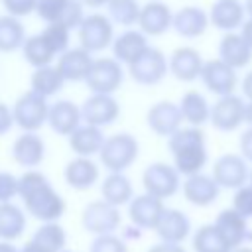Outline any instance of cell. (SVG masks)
<instances>
[{"instance_id":"1","label":"cell","mask_w":252,"mask_h":252,"mask_svg":"<svg viewBox=\"0 0 252 252\" xmlns=\"http://www.w3.org/2000/svg\"><path fill=\"white\" fill-rule=\"evenodd\" d=\"M24 209L41 222H57L65 215V201L53 189L49 179L35 169L26 171L20 177V195Z\"/></svg>"},{"instance_id":"2","label":"cell","mask_w":252,"mask_h":252,"mask_svg":"<svg viewBox=\"0 0 252 252\" xmlns=\"http://www.w3.org/2000/svg\"><path fill=\"white\" fill-rule=\"evenodd\" d=\"M167 148L173 156V167L179 171V175H185V177L197 175L207 163L205 134L197 126L179 128L169 138Z\"/></svg>"},{"instance_id":"3","label":"cell","mask_w":252,"mask_h":252,"mask_svg":"<svg viewBox=\"0 0 252 252\" xmlns=\"http://www.w3.org/2000/svg\"><path fill=\"white\" fill-rule=\"evenodd\" d=\"M138 140L132 134L120 132L104 140L100 150V161L110 173H122L138 158Z\"/></svg>"},{"instance_id":"4","label":"cell","mask_w":252,"mask_h":252,"mask_svg":"<svg viewBox=\"0 0 252 252\" xmlns=\"http://www.w3.org/2000/svg\"><path fill=\"white\" fill-rule=\"evenodd\" d=\"M142 185L148 195L163 201L177 193L179 189V171L163 161L150 163L142 173Z\"/></svg>"},{"instance_id":"5","label":"cell","mask_w":252,"mask_h":252,"mask_svg":"<svg viewBox=\"0 0 252 252\" xmlns=\"http://www.w3.org/2000/svg\"><path fill=\"white\" fill-rule=\"evenodd\" d=\"M120 211L118 207H112L106 201H93L83 209L81 215V224L87 232L94 236H104V234H114V230L120 226Z\"/></svg>"},{"instance_id":"6","label":"cell","mask_w":252,"mask_h":252,"mask_svg":"<svg viewBox=\"0 0 252 252\" xmlns=\"http://www.w3.org/2000/svg\"><path fill=\"white\" fill-rule=\"evenodd\" d=\"M12 112H14V122H16L22 130H26V132H35V130H39V128L43 126V122L47 120V116H49V106H47V100H45L43 96H39V94H35L33 91H30V93L22 94V96L16 100Z\"/></svg>"},{"instance_id":"7","label":"cell","mask_w":252,"mask_h":252,"mask_svg":"<svg viewBox=\"0 0 252 252\" xmlns=\"http://www.w3.org/2000/svg\"><path fill=\"white\" fill-rule=\"evenodd\" d=\"M37 14L47 24L63 26L67 30L79 28L85 20L81 0H39Z\"/></svg>"},{"instance_id":"8","label":"cell","mask_w":252,"mask_h":252,"mask_svg":"<svg viewBox=\"0 0 252 252\" xmlns=\"http://www.w3.org/2000/svg\"><path fill=\"white\" fill-rule=\"evenodd\" d=\"M246 104L240 94L219 96L211 106V124L220 132H232L246 122Z\"/></svg>"},{"instance_id":"9","label":"cell","mask_w":252,"mask_h":252,"mask_svg":"<svg viewBox=\"0 0 252 252\" xmlns=\"http://www.w3.org/2000/svg\"><path fill=\"white\" fill-rule=\"evenodd\" d=\"M213 179L219 187L224 189H240L250 179V169L246 159L240 154H224L213 165Z\"/></svg>"},{"instance_id":"10","label":"cell","mask_w":252,"mask_h":252,"mask_svg":"<svg viewBox=\"0 0 252 252\" xmlns=\"http://www.w3.org/2000/svg\"><path fill=\"white\" fill-rule=\"evenodd\" d=\"M112 24L102 14L85 16L79 26V41L85 51H102L112 41Z\"/></svg>"},{"instance_id":"11","label":"cell","mask_w":252,"mask_h":252,"mask_svg":"<svg viewBox=\"0 0 252 252\" xmlns=\"http://www.w3.org/2000/svg\"><path fill=\"white\" fill-rule=\"evenodd\" d=\"M130 67V75L136 83L140 85H156L159 83L167 69H169V61L165 59V55L156 49V47H148Z\"/></svg>"},{"instance_id":"12","label":"cell","mask_w":252,"mask_h":252,"mask_svg":"<svg viewBox=\"0 0 252 252\" xmlns=\"http://www.w3.org/2000/svg\"><path fill=\"white\" fill-rule=\"evenodd\" d=\"M122 83V67L116 59L100 57L94 59L91 73L87 77V85L94 94H110Z\"/></svg>"},{"instance_id":"13","label":"cell","mask_w":252,"mask_h":252,"mask_svg":"<svg viewBox=\"0 0 252 252\" xmlns=\"http://www.w3.org/2000/svg\"><path fill=\"white\" fill-rule=\"evenodd\" d=\"M203 85L219 94V96H226V94H234V87L238 83V77H236V69H232L230 65H226L224 61H220L219 57L217 59H209L205 61L203 65V71H201V77Z\"/></svg>"},{"instance_id":"14","label":"cell","mask_w":252,"mask_h":252,"mask_svg":"<svg viewBox=\"0 0 252 252\" xmlns=\"http://www.w3.org/2000/svg\"><path fill=\"white\" fill-rule=\"evenodd\" d=\"M146 120H148V126L152 128V132H156L158 136L171 138L181 128L183 114H181L179 104H175L171 100H161V102H156L154 106H150Z\"/></svg>"},{"instance_id":"15","label":"cell","mask_w":252,"mask_h":252,"mask_svg":"<svg viewBox=\"0 0 252 252\" xmlns=\"http://www.w3.org/2000/svg\"><path fill=\"white\" fill-rule=\"evenodd\" d=\"M167 207H163V201L144 193V195H138L130 201L128 205V217L132 220L134 226H138L140 230L144 228H154L158 226L159 219L163 217Z\"/></svg>"},{"instance_id":"16","label":"cell","mask_w":252,"mask_h":252,"mask_svg":"<svg viewBox=\"0 0 252 252\" xmlns=\"http://www.w3.org/2000/svg\"><path fill=\"white\" fill-rule=\"evenodd\" d=\"M118 112H120V106H118L116 98L110 94H93L85 100V104L81 108L85 122L89 126H96V128L114 122Z\"/></svg>"},{"instance_id":"17","label":"cell","mask_w":252,"mask_h":252,"mask_svg":"<svg viewBox=\"0 0 252 252\" xmlns=\"http://www.w3.org/2000/svg\"><path fill=\"white\" fill-rule=\"evenodd\" d=\"M219 193H220V187L213 179V175L197 173V175L185 177V181H183V197L195 207L213 205L217 201Z\"/></svg>"},{"instance_id":"18","label":"cell","mask_w":252,"mask_h":252,"mask_svg":"<svg viewBox=\"0 0 252 252\" xmlns=\"http://www.w3.org/2000/svg\"><path fill=\"white\" fill-rule=\"evenodd\" d=\"M156 234L161 242L167 244H181L191 234V220L179 209H165L163 217L156 226Z\"/></svg>"},{"instance_id":"19","label":"cell","mask_w":252,"mask_h":252,"mask_svg":"<svg viewBox=\"0 0 252 252\" xmlns=\"http://www.w3.org/2000/svg\"><path fill=\"white\" fill-rule=\"evenodd\" d=\"M246 8L240 0H217L213 2L211 10H209V20L215 28L230 33L236 28H242Z\"/></svg>"},{"instance_id":"20","label":"cell","mask_w":252,"mask_h":252,"mask_svg":"<svg viewBox=\"0 0 252 252\" xmlns=\"http://www.w3.org/2000/svg\"><path fill=\"white\" fill-rule=\"evenodd\" d=\"M93 63L94 59L91 57V53L85 51L83 47H77V49H67L65 53H61L55 67L61 73L63 81L75 83V81H87Z\"/></svg>"},{"instance_id":"21","label":"cell","mask_w":252,"mask_h":252,"mask_svg":"<svg viewBox=\"0 0 252 252\" xmlns=\"http://www.w3.org/2000/svg\"><path fill=\"white\" fill-rule=\"evenodd\" d=\"M203 65L205 61L201 53L193 47H177L169 57V71L173 73L175 79L185 81V83L201 77Z\"/></svg>"},{"instance_id":"22","label":"cell","mask_w":252,"mask_h":252,"mask_svg":"<svg viewBox=\"0 0 252 252\" xmlns=\"http://www.w3.org/2000/svg\"><path fill=\"white\" fill-rule=\"evenodd\" d=\"M138 24L144 35H161L173 24V14L163 2H148L140 10Z\"/></svg>"},{"instance_id":"23","label":"cell","mask_w":252,"mask_h":252,"mask_svg":"<svg viewBox=\"0 0 252 252\" xmlns=\"http://www.w3.org/2000/svg\"><path fill=\"white\" fill-rule=\"evenodd\" d=\"M209 14L199 6H185L173 14V30L181 37H199L209 26Z\"/></svg>"},{"instance_id":"24","label":"cell","mask_w":252,"mask_h":252,"mask_svg":"<svg viewBox=\"0 0 252 252\" xmlns=\"http://www.w3.org/2000/svg\"><path fill=\"white\" fill-rule=\"evenodd\" d=\"M81 110L75 102L71 100H57L55 104L49 106V116H47V122L51 126L53 132L57 134H63V136H71L81 124Z\"/></svg>"},{"instance_id":"25","label":"cell","mask_w":252,"mask_h":252,"mask_svg":"<svg viewBox=\"0 0 252 252\" xmlns=\"http://www.w3.org/2000/svg\"><path fill=\"white\" fill-rule=\"evenodd\" d=\"M215 226L220 230V234L224 236V240L230 244L232 250L244 246L246 236H248V220L244 217H240L232 207L224 209L217 215Z\"/></svg>"},{"instance_id":"26","label":"cell","mask_w":252,"mask_h":252,"mask_svg":"<svg viewBox=\"0 0 252 252\" xmlns=\"http://www.w3.org/2000/svg\"><path fill=\"white\" fill-rule=\"evenodd\" d=\"M219 59L230 65L232 69L246 67L252 59V47L244 41L240 33H224L220 43H219Z\"/></svg>"},{"instance_id":"27","label":"cell","mask_w":252,"mask_h":252,"mask_svg":"<svg viewBox=\"0 0 252 252\" xmlns=\"http://www.w3.org/2000/svg\"><path fill=\"white\" fill-rule=\"evenodd\" d=\"M45 156V146L43 140L33 134V132H26L20 138H16L14 146H12V158L16 163L24 165V167H35L41 163Z\"/></svg>"},{"instance_id":"28","label":"cell","mask_w":252,"mask_h":252,"mask_svg":"<svg viewBox=\"0 0 252 252\" xmlns=\"http://www.w3.org/2000/svg\"><path fill=\"white\" fill-rule=\"evenodd\" d=\"M98 179V165L91 158H75L65 165V181L77 191L91 189Z\"/></svg>"},{"instance_id":"29","label":"cell","mask_w":252,"mask_h":252,"mask_svg":"<svg viewBox=\"0 0 252 252\" xmlns=\"http://www.w3.org/2000/svg\"><path fill=\"white\" fill-rule=\"evenodd\" d=\"M148 47L150 45L146 41V35L142 32H136V30H128V32L120 33L112 43V51H114L116 61H122L128 65H132Z\"/></svg>"},{"instance_id":"30","label":"cell","mask_w":252,"mask_h":252,"mask_svg":"<svg viewBox=\"0 0 252 252\" xmlns=\"http://www.w3.org/2000/svg\"><path fill=\"white\" fill-rule=\"evenodd\" d=\"M104 136L100 128L96 126H79L71 136H69V146L77 154V158H89L93 154H100L104 146Z\"/></svg>"},{"instance_id":"31","label":"cell","mask_w":252,"mask_h":252,"mask_svg":"<svg viewBox=\"0 0 252 252\" xmlns=\"http://www.w3.org/2000/svg\"><path fill=\"white\" fill-rule=\"evenodd\" d=\"M100 195L102 201L110 203L112 207H122L130 205V201L134 199V189L124 173H108L100 185Z\"/></svg>"},{"instance_id":"32","label":"cell","mask_w":252,"mask_h":252,"mask_svg":"<svg viewBox=\"0 0 252 252\" xmlns=\"http://www.w3.org/2000/svg\"><path fill=\"white\" fill-rule=\"evenodd\" d=\"M24 230H26L24 211L14 203H2L0 205V240L14 242L24 234Z\"/></svg>"},{"instance_id":"33","label":"cell","mask_w":252,"mask_h":252,"mask_svg":"<svg viewBox=\"0 0 252 252\" xmlns=\"http://www.w3.org/2000/svg\"><path fill=\"white\" fill-rule=\"evenodd\" d=\"M179 108H181L183 120L189 122L191 126H197L199 128L201 124H205L207 120H211V106H209L207 98L201 93H197V91H187L181 96Z\"/></svg>"},{"instance_id":"34","label":"cell","mask_w":252,"mask_h":252,"mask_svg":"<svg viewBox=\"0 0 252 252\" xmlns=\"http://www.w3.org/2000/svg\"><path fill=\"white\" fill-rule=\"evenodd\" d=\"M24 57L28 59L30 65H33L35 69H41V67H49L51 59L55 57V49L53 45L47 41V37L43 33H37V35H32L24 41Z\"/></svg>"},{"instance_id":"35","label":"cell","mask_w":252,"mask_h":252,"mask_svg":"<svg viewBox=\"0 0 252 252\" xmlns=\"http://www.w3.org/2000/svg\"><path fill=\"white\" fill-rule=\"evenodd\" d=\"M193 250L195 252H232L230 244L224 240L220 230L213 224H203L193 234Z\"/></svg>"},{"instance_id":"36","label":"cell","mask_w":252,"mask_h":252,"mask_svg":"<svg viewBox=\"0 0 252 252\" xmlns=\"http://www.w3.org/2000/svg\"><path fill=\"white\" fill-rule=\"evenodd\" d=\"M32 240H35L37 244L45 246L51 252H63L67 250V232L59 222H41L37 226V230L32 234Z\"/></svg>"},{"instance_id":"37","label":"cell","mask_w":252,"mask_h":252,"mask_svg":"<svg viewBox=\"0 0 252 252\" xmlns=\"http://www.w3.org/2000/svg\"><path fill=\"white\" fill-rule=\"evenodd\" d=\"M63 85V77L57 71V67H41L35 69V73L32 75V91L43 98L51 96L53 93H57Z\"/></svg>"},{"instance_id":"38","label":"cell","mask_w":252,"mask_h":252,"mask_svg":"<svg viewBox=\"0 0 252 252\" xmlns=\"http://www.w3.org/2000/svg\"><path fill=\"white\" fill-rule=\"evenodd\" d=\"M24 26L14 16L0 18V51L10 53L24 43Z\"/></svg>"},{"instance_id":"39","label":"cell","mask_w":252,"mask_h":252,"mask_svg":"<svg viewBox=\"0 0 252 252\" xmlns=\"http://www.w3.org/2000/svg\"><path fill=\"white\" fill-rule=\"evenodd\" d=\"M140 6L136 0H108V14L122 26H132L140 20Z\"/></svg>"},{"instance_id":"40","label":"cell","mask_w":252,"mask_h":252,"mask_svg":"<svg viewBox=\"0 0 252 252\" xmlns=\"http://www.w3.org/2000/svg\"><path fill=\"white\" fill-rule=\"evenodd\" d=\"M232 209L244 217L246 220L252 219V185L246 183L244 187L236 189L234 191V197H232Z\"/></svg>"},{"instance_id":"41","label":"cell","mask_w":252,"mask_h":252,"mask_svg":"<svg viewBox=\"0 0 252 252\" xmlns=\"http://www.w3.org/2000/svg\"><path fill=\"white\" fill-rule=\"evenodd\" d=\"M89 252H128V248L120 236L104 234V236H94Z\"/></svg>"},{"instance_id":"42","label":"cell","mask_w":252,"mask_h":252,"mask_svg":"<svg viewBox=\"0 0 252 252\" xmlns=\"http://www.w3.org/2000/svg\"><path fill=\"white\" fill-rule=\"evenodd\" d=\"M20 195V177L10 171H0V205L12 203L14 197Z\"/></svg>"},{"instance_id":"43","label":"cell","mask_w":252,"mask_h":252,"mask_svg":"<svg viewBox=\"0 0 252 252\" xmlns=\"http://www.w3.org/2000/svg\"><path fill=\"white\" fill-rule=\"evenodd\" d=\"M41 33L47 37V41L53 45V49H55L57 53H59V51H61V53L67 51V43H69V30H67V28L49 24Z\"/></svg>"},{"instance_id":"44","label":"cell","mask_w":252,"mask_h":252,"mask_svg":"<svg viewBox=\"0 0 252 252\" xmlns=\"http://www.w3.org/2000/svg\"><path fill=\"white\" fill-rule=\"evenodd\" d=\"M39 0H4V8L10 12V16H26L32 10H37Z\"/></svg>"},{"instance_id":"45","label":"cell","mask_w":252,"mask_h":252,"mask_svg":"<svg viewBox=\"0 0 252 252\" xmlns=\"http://www.w3.org/2000/svg\"><path fill=\"white\" fill-rule=\"evenodd\" d=\"M240 156L246 161H252V128H246L240 134Z\"/></svg>"},{"instance_id":"46","label":"cell","mask_w":252,"mask_h":252,"mask_svg":"<svg viewBox=\"0 0 252 252\" xmlns=\"http://www.w3.org/2000/svg\"><path fill=\"white\" fill-rule=\"evenodd\" d=\"M14 124V112L4 104L0 102V134H6Z\"/></svg>"},{"instance_id":"47","label":"cell","mask_w":252,"mask_h":252,"mask_svg":"<svg viewBox=\"0 0 252 252\" xmlns=\"http://www.w3.org/2000/svg\"><path fill=\"white\" fill-rule=\"evenodd\" d=\"M148 252H187L181 244H167V242H161V244H154Z\"/></svg>"},{"instance_id":"48","label":"cell","mask_w":252,"mask_h":252,"mask_svg":"<svg viewBox=\"0 0 252 252\" xmlns=\"http://www.w3.org/2000/svg\"><path fill=\"white\" fill-rule=\"evenodd\" d=\"M242 94L248 102H252V71H248L242 79Z\"/></svg>"},{"instance_id":"49","label":"cell","mask_w":252,"mask_h":252,"mask_svg":"<svg viewBox=\"0 0 252 252\" xmlns=\"http://www.w3.org/2000/svg\"><path fill=\"white\" fill-rule=\"evenodd\" d=\"M240 35H242L244 41L252 47V18H248V20L242 24V28H240Z\"/></svg>"},{"instance_id":"50","label":"cell","mask_w":252,"mask_h":252,"mask_svg":"<svg viewBox=\"0 0 252 252\" xmlns=\"http://www.w3.org/2000/svg\"><path fill=\"white\" fill-rule=\"evenodd\" d=\"M20 252H51V250H47L45 246H41V244H37L35 240L30 238V240L20 248Z\"/></svg>"},{"instance_id":"51","label":"cell","mask_w":252,"mask_h":252,"mask_svg":"<svg viewBox=\"0 0 252 252\" xmlns=\"http://www.w3.org/2000/svg\"><path fill=\"white\" fill-rule=\"evenodd\" d=\"M0 252H20V248H16L12 242H2L0 240Z\"/></svg>"},{"instance_id":"52","label":"cell","mask_w":252,"mask_h":252,"mask_svg":"<svg viewBox=\"0 0 252 252\" xmlns=\"http://www.w3.org/2000/svg\"><path fill=\"white\" fill-rule=\"evenodd\" d=\"M81 4L91 6V8H98V6H102V4H108V0H81Z\"/></svg>"},{"instance_id":"53","label":"cell","mask_w":252,"mask_h":252,"mask_svg":"<svg viewBox=\"0 0 252 252\" xmlns=\"http://www.w3.org/2000/svg\"><path fill=\"white\" fill-rule=\"evenodd\" d=\"M246 124L248 128H252V102L246 104Z\"/></svg>"},{"instance_id":"54","label":"cell","mask_w":252,"mask_h":252,"mask_svg":"<svg viewBox=\"0 0 252 252\" xmlns=\"http://www.w3.org/2000/svg\"><path fill=\"white\" fill-rule=\"evenodd\" d=\"M244 8H246V16L252 18V0H246L244 2Z\"/></svg>"},{"instance_id":"55","label":"cell","mask_w":252,"mask_h":252,"mask_svg":"<svg viewBox=\"0 0 252 252\" xmlns=\"http://www.w3.org/2000/svg\"><path fill=\"white\" fill-rule=\"evenodd\" d=\"M232 252H252V246H240V248H234Z\"/></svg>"},{"instance_id":"56","label":"cell","mask_w":252,"mask_h":252,"mask_svg":"<svg viewBox=\"0 0 252 252\" xmlns=\"http://www.w3.org/2000/svg\"><path fill=\"white\" fill-rule=\"evenodd\" d=\"M248 183L252 185V169H250V179H248Z\"/></svg>"},{"instance_id":"57","label":"cell","mask_w":252,"mask_h":252,"mask_svg":"<svg viewBox=\"0 0 252 252\" xmlns=\"http://www.w3.org/2000/svg\"><path fill=\"white\" fill-rule=\"evenodd\" d=\"M63 252H73V250H63Z\"/></svg>"}]
</instances>
